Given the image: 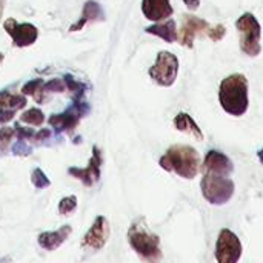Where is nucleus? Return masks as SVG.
Listing matches in <instances>:
<instances>
[{"instance_id": "obj_1", "label": "nucleus", "mask_w": 263, "mask_h": 263, "mask_svg": "<svg viewBox=\"0 0 263 263\" xmlns=\"http://www.w3.org/2000/svg\"><path fill=\"white\" fill-rule=\"evenodd\" d=\"M162 170L176 173L182 179H194L200 168L202 160L196 148L190 145H173L159 160Z\"/></svg>"}, {"instance_id": "obj_2", "label": "nucleus", "mask_w": 263, "mask_h": 263, "mask_svg": "<svg viewBox=\"0 0 263 263\" xmlns=\"http://www.w3.org/2000/svg\"><path fill=\"white\" fill-rule=\"evenodd\" d=\"M219 102L225 112L240 117L248 111V79L243 74H231L222 80L219 88Z\"/></svg>"}, {"instance_id": "obj_3", "label": "nucleus", "mask_w": 263, "mask_h": 263, "mask_svg": "<svg viewBox=\"0 0 263 263\" xmlns=\"http://www.w3.org/2000/svg\"><path fill=\"white\" fill-rule=\"evenodd\" d=\"M128 242L129 247L136 251V254L146 262H159L162 260V248H160V239L157 234H154L149 227L146 225L145 219L140 217L128 230Z\"/></svg>"}, {"instance_id": "obj_4", "label": "nucleus", "mask_w": 263, "mask_h": 263, "mask_svg": "<svg viewBox=\"0 0 263 263\" xmlns=\"http://www.w3.org/2000/svg\"><path fill=\"white\" fill-rule=\"evenodd\" d=\"M202 194L211 205H225L234 196L236 185L230 176L220 173H203L200 182Z\"/></svg>"}, {"instance_id": "obj_5", "label": "nucleus", "mask_w": 263, "mask_h": 263, "mask_svg": "<svg viewBox=\"0 0 263 263\" xmlns=\"http://www.w3.org/2000/svg\"><path fill=\"white\" fill-rule=\"evenodd\" d=\"M236 28L240 34V49L250 57H257L262 51V28L256 15L251 12L242 14L236 22Z\"/></svg>"}, {"instance_id": "obj_6", "label": "nucleus", "mask_w": 263, "mask_h": 263, "mask_svg": "<svg viewBox=\"0 0 263 263\" xmlns=\"http://www.w3.org/2000/svg\"><path fill=\"white\" fill-rule=\"evenodd\" d=\"M148 74L159 86L170 88L174 85L179 74V59L170 51H160Z\"/></svg>"}, {"instance_id": "obj_7", "label": "nucleus", "mask_w": 263, "mask_h": 263, "mask_svg": "<svg viewBox=\"0 0 263 263\" xmlns=\"http://www.w3.org/2000/svg\"><path fill=\"white\" fill-rule=\"evenodd\" d=\"M89 109H91L89 105L83 99L82 100H74V103L65 112H62V114H52L48 119V122L55 129V133H63V131L72 133L77 128L80 119L85 117L89 112Z\"/></svg>"}, {"instance_id": "obj_8", "label": "nucleus", "mask_w": 263, "mask_h": 263, "mask_svg": "<svg viewBox=\"0 0 263 263\" xmlns=\"http://www.w3.org/2000/svg\"><path fill=\"white\" fill-rule=\"evenodd\" d=\"M242 242L231 230H222L216 243V260L219 263H236L242 257Z\"/></svg>"}, {"instance_id": "obj_9", "label": "nucleus", "mask_w": 263, "mask_h": 263, "mask_svg": "<svg viewBox=\"0 0 263 263\" xmlns=\"http://www.w3.org/2000/svg\"><path fill=\"white\" fill-rule=\"evenodd\" d=\"M3 28L11 35L14 45L18 46V48H25V46L32 45L39 37V31H37V28L34 25H31V23H18L14 18H8L3 23Z\"/></svg>"}, {"instance_id": "obj_10", "label": "nucleus", "mask_w": 263, "mask_h": 263, "mask_svg": "<svg viewBox=\"0 0 263 263\" xmlns=\"http://www.w3.org/2000/svg\"><path fill=\"white\" fill-rule=\"evenodd\" d=\"M103 157L97 146H92V156L89 159V163L86 168H69L68 174L79 179L85 186H92L100 179V170H102Z\"/></svg>"}, {"instance_id": "obj_11", "label": "nucleus", "mask_w": 263, "mask_h": 263, "mask_svg": "<svg viewBox=\"0 0 263 263\" xmlns=\"http://www.w3.org/2000/svg\"><path fill=\"white\" fill-rule=\"evenodd\" d=\"M109 223L106 220V217L103 216H99L92 227L89 228V231L85 234L83 240H82V248L85 250H92V251H99L102 250L108 239H109Z\"/></svg>"}, {"instance_id": "obj_12", "label": "nucleus", "mask_w": 263, "mask_h": 263, "mask_svg": "<svg viewBox=\"0 0 263 263\" xmlns=\"http://www.w3.org/2000/svg\"><path fill=\"white\" fill-rule=\"evenodd\" d=\"M210 28H211V26L208 25L206 20L199 18V17H196V15H185L177 39H179L180 45H183V46H186V48L191 49V48L194 46V39H196V35L208 34V29H210Z\"/></svg>"}, {"instance_id": "obj_13", "label": "nucleus", "mask_w": 263, "mask_h": 263, "mask_svg": "<svg viewBox=\"0 0 263 263\" xmlns=\"http://www.w3.org/2000/svg\"><path fill=\"white\" fill-rule=\"evenodd\" d=\"M142 12L151 22H162L173 15L171 0H142Z\"/></svg>"}, {"instance_id": "obj_14", "label": "nucleus", "mask_w": 263, "mask_h": 263, "mask_svg": "<svg viewBox=\"0 0 263 263\" xmlns=\"http://www.w3.org/2000/svg\"><path fill=\"white\" fill-rule=\"evenodd\" d=\"M25 105H26V99L23 96L2 91L0 92V123L9 122L18 109L25 108Z\"/></svg>"}, {"instance_id": "obj_15", "label": "nucleus", "mask_w": 263, "mask_h": 263, "mask_svg": "<svg viewBox=\"0 0 263 263\" xmlns=\"http://www.w3.org/2000/svg\"><path fill=\"white\" fill-rule=\"evenodd\" d=\"M202 170H203V173H220V174L231 176V173L234 171V165L230 160V157H227L220 151L213 149L205 156Z\"/></svg>"}, {"instance_id": "obj_16", "label": "nucleus", "mask_w": 263, "mask_h": 263, "mask_svg": "<svg viewBox=\"0 0 263 263\" xmlns=\"http://www.w3.org/2000/svg\"><path fill=\"white\" fill-rule=\"evenodd\" d=\"M72 228L69 225H63L60 227V230L57 231H49V233H42L37 239L39 245L46 250V251H54L57 250L60 245H63L66 242V239L71 236Z\"/></svg>"}, {"instance_id": "obj_17", "label": "nucleus", "mask_w": 263, "mask_h": 263, "mask_svg": "<svg viewBox=\"0 0 263 263\" xmlns=\"http://www.w3.org/2000/svg\"><path fill=\"white\" fill-rule=\"evenodd\" d=\"M103 20H105V12H103L102 6L94 0H88L83 6L80 20L77 23H74L69 28V31H79L89 22H103Z\"/></svg>"}, {"instance_id": "obj_18", "label": "nucleus", "mask_w": 263, "mask_h": 263, "mask_svg": "<svg viewBox=\"0 0 263 263\" xmlns=\"http://www.w3.org/2000/svg\"><path fill=\"white\" fill-rule=\"evenodd\" d=\"M145 31L148 34L157 35L162 40H165L166 43H174L177 40V25L173 18H166L162 22H157L156 25H151L148 28H145Z\"/></svg>"}, {"instance_id": "obj_19", "label": "nucleus", "mask_w": 263, "mask_h": 263, "mask_svg": "<svg viewBox=\"0 0 263 263\" xmlns=\"http://www.w3.org/2000/svg\"><path fill=\"white\" fill-rule=\"evenodd\" d=\"M174 126L177 131H182L191 137H194L196 140H203V133L202 129L199 128V125L194 122V119L186 114V112H179L176 117H174Z\"/></svg>"}, {"instance_id": "obj_20", "label": "nucleus", "mask_w": 263, "mask_h": 263, "mask_svg": "<svg viewBox=\"0 0 263 263\" xmlns=\"http://www.w3.org/2000/svg\"><path fill=\"white\" fill-rule=\"evenodd\" d=\"M22 92L26 94V96H32L34 100H35L37 103H42V102H43V94H45L43 80H42V79L29 80V82L22 88Z\"/></svg>"}, {"instance_id": "obj_21", "label": "nucleus", "mask_w": 263, "mask_h": 263, "mask_svg": "<svg viewBox=\"0 0 263 263\" xmlns=\"http://www.w3.org/2000/svg\"><path fill=\"white\" fill-rule=\"evenodd\" d=\"M65 82H66V88H69L71 92H72V99L74 100H82L83 96H85V92H86V85L83 82H77L69 74L65 76Z\"/></svg>"}, {"instance_id": "obj_22", "label": "nucleus", "mask_w": 263, "mask_h": 263, "mask_svg": "<svg viewBox=\"0 0 263 263\" xmlns=\"http://www.w3.org/2000/svg\"><path fill=\"white\" fill-rule=\"evenodd\" d=\"M20 120L23 123H29L32 126H40L45 122V114L39 108H31L20 116Z\"/></svg>"}, {"instance_id": "obj_23", "label": "nucleus", "mask_w": 263, "mask_h": 263, "mask_svg": "<svg viewBox=\"0 0 263 263\" xmlns=\"http://www.w3.org/2000/svg\"><path fill=\"white\" fill-rule=\"evenodd\" d=\"M77 208V197L76 196H68V197H63L59 203V213L62 216H69L76 211Z\"/></svg>"}, {"instance_id": "obj_24", "label": "nucleus", "mask_w": 263, "mask_h": 263, "mask_svg": "<svg viewBox=\"0 0 263 263\" xmlns=\"http://www.w3.org/2000/svg\"><path fill=\"white\" fill-rule=\"evenodd\" d=\"M31 182L32 185L37 188V190H42V188H48L51 185V180L45 176V173L40 170V168H35L31 174Z\"/></svg>"}, {"instance_id": "obj_25", "label": "nucleus", "mask_w": 263, "mask_h": 263, "mask_svg": "<svg viewBox=\"0 0 263 263\" xmlns=\"http://www.w3.org/2000/svg\"><path fill=\"white\" fill-rule=\"evenodd\" d=\"M14 128L5 126L0 129V154H5L11 145V139L14 137Z\"/></svg>"}, {"instance_id": "obj_26", "label": "nucleus", "mask_w": 263, "mask_h": 263, "mask_svg": "<svg viewBox=\"0 0 263 263\" xmlns=\"http://www.w3.org/2000/svg\"><path fill=\"white\" fill-rule=\"evenodd\" d=\"M43 89L45 92H63L66 89V82L65 79H51L49 82L43 83Z\"/></svg>"}, {"instance_id": "obj_27", "label": "nucleus", "mask_w": 263, "mask_h": 263, "mask_svg": "<svg viewBox=\"0 0 263 263\" xmlns=\"http://www.w3.org/2000/svg\"><path fill=\"white\" fill-rule=\"evenodd\" d=\"M225 34H227L225 26H223V25H216V26H213V28L208 29V34H206V35H208L211 40L219 42V40H222V39L225 37Z\"/></svg>"}, {"instance_id": "obj_28", "label": "nucleus", "mask_w": 263, "mask_h": 263, "mask_svg": "<svg viewBox=\"0 0 263 263\" xmlns=\"http://www.w3.org/2000/svg\"><path fill=\"white\" fill-rule=\"evenodd\" d=\"M31 151H32L31 146H28L25 143V140H22V139H18V142L12 146V154L14 156H29Z\"/></svg>"}, {"instance_id": "obj_29", "label": "nucleus", "mask_w": 263, "mask_h": 263, "mask_svg": "<svg viewBox=\"0 0 263 263\" xmlns=\"http://www.w3.org/2000/svg\"><path fill=\"white\" fill-rule=\"evenodd\" d=\"M49 136H51V133H49L48 129H40V131H37V133L34 134V139H32V142L42 143V142L48 140V139H49Z\"/></svg>"}, {"instance_id": "obj_30", "label": "nucleus", "mask_w": 263, "mask_h": 263, "mask_svg": "<svg viewBox=\"0 0 263 263\" xmlns=\"http://www.w3.org/2000/svg\"><path fill=\"white\" fill-rule=\"evenodd\" d=\"M183 3L186 5V8L190 11H196L200 6V0H183Z\"/></svg>"}, {"instance_id": "obj_31", "label": "nucleus", "mask_w": 263, "mask_h": 263, "mask_svg": "<svg viewBox=\"0 0 263 263\" xmlns=\"http://www.w3.org/2000/svg\"><path fill=\"white\" fill-rule=\"evenodd\" d=\"M257 157H259L260 163L263 165V148H262V149H259V153H257Z\"/></svg>"}, {"instance_id": "obj_32", "label": "nucleus", "mask_w": 263, "mask_h": 263, "mask_svg": "<svg viewBox=\"0 0 263 263\" xmlns=\"http://www.w3.org/2000/svg\"><path fill=\"white\" fill-rule=\"evenodd\" d=\"M3 8H5V0H0V18H2V14H3Z\"/></svg>"}, {"instance_id": "obj_33", "label": "nucleus", "mask_w": 263, "mask_h": 263, "mask_svg": "<svg viewBox=\"0 0 263 263\" xmlns=\"http://www.w3.org/2000/svg\"><path fill=\"white\" fill-rule=\"evenodd\" d=\"M2 62H3V54L0 52V63H2Z\"/></svg>"}]
</instances>
